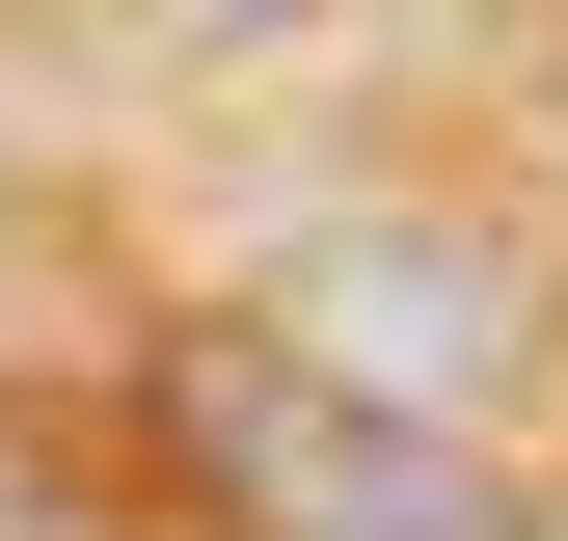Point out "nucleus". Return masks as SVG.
<instances>
[{
	"label": "nucleus",
	"instance_id": "1",
	"mask_svg": "<svg viewBox=\"0 0 568 541\" xmlns=\"http://www.w3.org/2000/svg\"><path fill=\"white\" fill-rule=\"evenodd\" d=\"M163 460H190L217 541H541L515 488H487V433L271 353V325H190V353H163Z\"/></svg>",
	"mask_w": 568,
	"mask_h": 541
},
{
	"label": "nucleus",
	"instance_id": "2",
	"mask_svg": "<svg viewBox=\"0 0 568 541\" xmlns=\"http://www.w3.org/2000/svg\"><path fill=\"white\" fill-rule=\"evenodd\" d=\"M244 325H271V353H325V379H379V406H434V433H487V379L541 353V298H515L460 217H325Z\"/></svg>",
	"mask_w": 568,
	"mask_h": 541
},
{
	"label": "nucleus",
	"instance_id": "3",
	"mask_svg": "<svg viewBox=\"0 0 568 541\" xmlns=\"http://www.w3.org/2000/svg\"><path fill=\"white\" fill-rule=\"evenodd\" d=\"M163 28H298V0H163Z\"/></svg>",
	"mask_w": 568,
	"mask_h": 541
}]
</instances>
